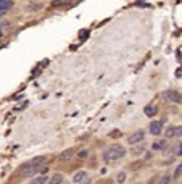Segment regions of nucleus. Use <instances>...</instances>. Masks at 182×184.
<instances>
[{"label":"nucleus","mask_w":182,"mask_h":184,"mask_svg":"<svg viewBox=\"0 0 182 184\" xmlns=\"http://www.w3.org/2000/svg\"><path fill=\"white\" fill-rule=\"evenodd\" d=\"M61 182H63V174L57 173V174H53V178L50 179L49 184H61Z\"/></svg>","instance_id":"obj_9"},{"label":"nucleus","mask_w":182,"mask_h":184,"mask_svg":"<svg viewBox=\"0 0 182 184\" xmlns=\"http://www.w3.org/2000/svg\"><path fill=\"white\" fill-rule=\"evenodd\" d=\"M44 171H47V160H45V157L32 158L29 163H26L24 166L21 168L23 176H34V174L44 173Z\"/></svg>","instance_id":"obj_1"},{"label":"nucleus","mask_w":182,"mask_h":184,"mask_svg":"<svg viewBox=\"0 0 182 184\" xmlns=\"http://www.w3.org/2000/svg\"><path fill=\"white\" fill-rule=\"evenodd\" d=\"M116 181H118L119 184H121V182H124V181H126V173H124V171H121V173L118 174V178H116Z\"/></svg>","instance_id":"obj_17"},{"label":"nucleus","mask_w":182,"mask_h":184,"mask_svg":"<svg viewBox=\"0 0 182 184\" xmlns=\"http://www.w3.org/2000/svg\"><path fill=\"white\" fill-rule=\"evenodd\" d=\"M180 171H182V165H179V166L176 168V171H174V178H176V179L180 178Z\"/></svg>","instance_id":"obj_19"},{"label":"nucleus","mask_w":182,"mask_h":184,"mask_svg":"<svg viewBox=\"0 0 182 184\" xmlns=\"http://www.w3.org/2000/svg\"><path fill=\"white\" fill-rule=\"evenodd\" d=\"M87 36H89V31H87V29H82V31H79V39H81V40H84V39H86Z\"/></svg>","instance_id":"obj_18"},{"label":"nucleus","mask_w":182,"mask_h":184,"mask_svg":"<svg viewBox=\"0 0 182 184\" xmlns=\"http://www.w3.org/2000/svg\"><path fill=\"white\" fill-rule=\"evenodd\" d=\"M143 137H145V133H143V131H135V133H132L127 137V142L130 144V145H135V144H139V142H142L143 140Z\"/></svg>","instance_id":"obj_4"},{"label":"nucleus","mask_w":182,"mask_h":184,"mask_svg":"<svg viewBox=\"0 0 182 184\" xmlns=\"http://www.w3.org/2000/svg\"><path fill=\"white\" fill-rule=\"evenodd\" d=\"M11 5H13L11 0H0V8H2V10H8Z\"/></svg>","instance_id":"obj_10"},{"label":"nucleus","mask_w":182,"mask_h":184,"mask_svg":"<svg viewBox=\"0 0 182 184\" xmlns=\"http://www.w3.org/2000/svg\"><path fill=\"white\" fill-rule=\"evenodd\" d=\"M158 111V107L156 105H147L145 108H143V113H145L147 116H155Z\"/></svg>","instance_id":"obj_7"},{"label":"nucleus","mask_w":182,"mask_h":184,"mask_svg":"<svg viewBox=\"0 0 182 184\" xmlns=\"http://www.w3.org/2000/svg\"><path fill=\"white\" fill-rule=\"evenodd\" d=\"M160 184H171V176H168V174H165L161 179H160Z\"/></svg>","instance_id":"obj_15"},{"label":"nucleus","mask_w":182,"mask_h":184,"mask_svg":"<svg viewBox=\"0 0 182 184\" xmlns=\"http://www.w3.org/2000/svg\"><path fill=\"white\" fill-rule=\"evenodd\" d=\"M176 153H177V157H180V144H177V147H176Z\"/></svg>","instance_id":"obj_21"},{"label":"nucleus","mask_w":182,"mask_h":184,"mask_svg":"<svg viewBox=\"0 0 182 184\" xmlns=\"http://www.w3.org/2000/svg\"><path fill=\"white\" fill-rule=\"evenodd\" d=\"M45 181H47L45 176H37L34 178V181H31V184H45Z\"/></svg>","instance_id":"obj_13"},{"label":"nucleus","mask_w":182,"mask_h":184,"mask_svg":"<svg viewBox=\"0 0 182 184\" xmlns=\"http://www.w3.org/2000/svg\"><path fill=\"white\" fill-rule=\"evenodd\" d=\"M89 157V150L87 149H82V150H79V152H77V158L79 160H86Z\"/></svg>","instance_id":"obj_12"},{"label":"nucleus","mask_w":182,"mask_h":184,"mask_svg":"<svg viewBox=\"0 0 182 184\" xmlns=\"http://www.w3.org/2000/svg\"><path fill=\"white\" fill-rule=\"evenodd\" d=\"M161 129H163V121H152L150 123V133L153 136L161 134Z\"/></svg>","instance_id":"obj_5"},{"label":"nucleus","mask_w":182,"mask_h":184,"mask_svg":"<svg viewBox=\"0 0 182 184\" xmlns=\"http://www.w3.org/2000/svg\"><path fill=\"white\" fill-rule=\"evenodd\" d=\"M66 3H69V0H55L52 5L53 7H60V5H66Z\"/></svg>","instance_id":"obj_16"},{"label":"nucleus","mask_w":182,"mask_h":184,"mask_svg":"<svg viewBox=\"0 0 182 184\" xmlns=\"http://www.w3.org/2000/svg\"><path fill=\"white\" fill-rule=\"evenodd\" d=\"M153 150H163V149H166V142L165 140H158L156 144H153Z\"/></svg>","instance_id":"obj_11"},{"label":"nucleus","mask_w":182,"mask_h":184,"mask_svg":"<svg viewBox=\"0 0 182 184\" xmlns=\"http://www.w3.org/2000/svg\"><path fill=\"white\" fill-rule=\"evenodd\" d=\"M40 5H31V10H39Z\"/></svg>","instance_id":"obj_25"},{"label":"nucleus","mask_w":182,"mask_h":184,"mask_svg":"<svg viewBox=\"0 0 182 184\" xmlns=\"http://www.w3.org/2000/svg\"><path fill=\"white\" fill-rule=\"evenodd\" d=\"M77 184H90V179H89V178H87V179H84V181H82V182H77Z\"/></svg>","instance_id":"obj_23"},{"label":"nucleus","mask_w":182,"mask_h":184,"mask_svg":"<svg viewBox=\"0 0 182 184\" xmlns=\"http://www.w3.org/2000/svg\"><path fill=\"white\" fill-rule=\"evenodd\" d=\"M126 155V149L119 144H115L113 147H110L108 150H105L103 153V160L105 162H111V160H119L121 157Z\"/></svg>","instance_id":"obj_2"},{"label":"nucleus","mask_w":182,"mask_h":184,"mask_svg":"<svg viewBox=\"0 0 182 184\" xmlns=\"http://www.w3.org/2000/svg\"><path fill=\"white\" fill-rule=\"evenodd\" d=\"M180 126H177V128H176V136H177V137H179V136H180Z\"/></svg>","instance_id":"obj_22"},{"label":"nucleus","mask_w":182,"mask_h":184,"mask_svg":"<svg viewBox=\"0 0 182 184\" xmlns=\"http://www.w3.org/2000/svg\"><path fill=\"white\" fill-rule=\"evenodd\" d=\"M172 136H176V128L174 126H171V128L166 129V137H172Z\"/></svg>","instance_id":"obj_14"},{"label":"nucleus","mask_w":182,"mask_h":184,"mask_svg":"<svg viewBox=\"0 0 182 184\" xmlns=\"http://www.w3.org/2000/svg\"><path fill=\"white\" fill-rule=\"evenodd\" d=\"M142 152H143V147H139V149L135 147V149L132 150V153H134V155H139V153H142Z\"/></svg>","instance_id":"obj_20"},{"label":"nucleus","mask_w":182,"mask_h":184,"mask_svg":"<svg viewBox=\"0 0 182 184\" xmlns=\"http://www.w3.org/2000/svg\"><path fill=\"white\" fill-rule=\"evenodd\" d=\"M74 155V150L73 149H68V150H63L61 153H60V157H58V160L60 162H68L69 158H71Z\"/></svg>","instance_id":"obj_6"},{"label":"nucleus","mask_w":182,"mask_h":184,"mask_svg":"<svg viewBox=\"0 0 182 184\" xmlns=\"http://www.w3.org/2000/svg\"><path fill=\"white\" fill-rule=\"evenodd\" d=\"M176 56H177V60H180V49H177V52H176Z\"/></svg>","instance_id":"obj_24"},{"label":"nucleus","mask_w":182,"mask_h":184,"mask_svg":"<svg viewBox=\"0 0 182 184\" xmlns=\"http://www.w3.org/2000/svg\"><path fill=\"white\" fill-rule=\"evenodd\" d=\"M163 98L171 103H180V92L179 91H165L163 92Z\"/></svg>","instance_id":"obj_3"},{"label":"nucleus","mask_w":182,"mask_h":184,"mask_svg":"<svg viewBox=\"0 0 182 184\" xmlns=\"http://www.w3.org/2000/svg\"><path fill=\"white\" fill-rule=\"evenodd\" d=\"M7 13V10H2V8H0V16H3Z\"/></svg>","instance_id":"obj_26"},{"label":"nucleus","mask_w":182,"mask_h":184,"mask_svg":"<svg viewBox=\"0 0 182 184\" xmlns=\"http://www.w3.org/2000/svg\"><path fill=\"white\" fill-rule=\"evenodd\" d=\"M84 179H87V173H86V171H79V173H76V174L73 176V181L76 182V184H77V182H82Z\"/></svg>","instance_id":"obj_8"}]
</instances>
